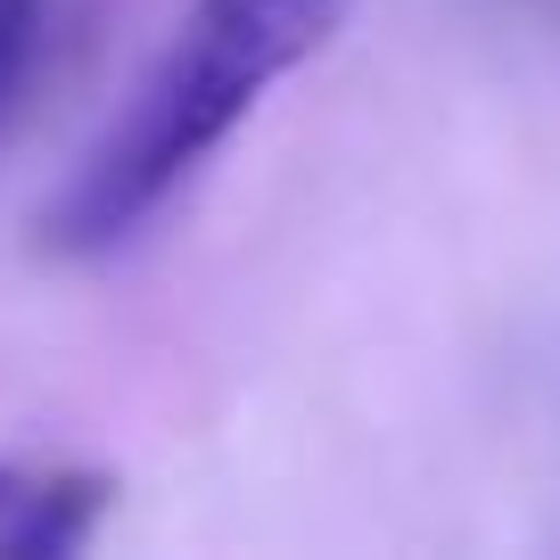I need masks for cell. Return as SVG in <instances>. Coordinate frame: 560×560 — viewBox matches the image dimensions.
<instances>
[{"instance_id": "3957f363", "label": "cell", "mask_w": 560, "mask_h": 560, "mask_svg": "<svg viewBox=\"0 0 560 560\" xmlns=\"http://www.w3.org/2000/svg\"><path fill=\"white\" fill-rule=\"evenodd\" d=\"M42 34H50V0H0V116H9V100L34 74Z\"/></svg>"}, {"instance_id": "6da1fadb", "label": "cell", "mask_w": 560, "mask_h": 560, "mask_svg": "<svg viewBox=\"0 0 560 560\" xmlns=\"http://www.w3.org/2000/svg\"><path fill=\"white\" fill-rule=\"evenodd\" d=\"M347 18L354 0H190L149 74L91 132L74 174L42 198L34 247L58 264L116 256L256 116L280 74H298L347 34Z\"/></svg>"}, {"instance_id": "7a4b0ae2", "label": "cell", "mask_w": 560, "mask_h": 560, "mask_svg": "<svg viewBox=\"0 0 560 560\" xmlns=\"http://www.w3.org/2000/svg\"><path fill=\"white\" fill-rule=\"evenodd\" d=\"M116 487L100 470H9L0 462V560H67L107 520Z\"/></svg>"}]
</instances>
